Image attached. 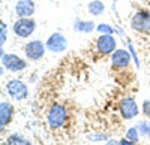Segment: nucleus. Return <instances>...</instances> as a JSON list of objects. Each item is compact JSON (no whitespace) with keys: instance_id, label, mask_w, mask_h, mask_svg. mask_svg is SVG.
Segmentation results:
<instances>
[{"instance_id":"9d476101","label":"nucleus","mask_w":150,"mask_h":145,"mask_svg":"<svg viewBox=\"0 0 150 145\" xmlns=\"http://www.w3.org/2000/svg\"><path fill=\"white\" fill-rule=\"evenodd\" d=\"M131 53L126 50H116L111 54V67L112 70H125L131 64Z\"/></svg>"},{"instance_id":"f257e3e1","label":"nucleus","mask_w":150,"mask_h":145,"mask_svg":"<svg viewBox=\"0 0 150 145\" xmlns=\"http://www.w3.org/2000/svg\"><path fill=\"white\" fill-rule=\"evenodd\" d=\"M68 120V108L62 103H54L47 114V123L51 130L63 127Z\"/></svg>"},{"instance_id":"9b49d317","label":"nucleus","mask_w":150,"mask_h":145,"mask_svg":"<svg viewBox=\"0 0 150 145\" xmlns=\"http://www.w3.org/2000/svg\"><path fill=\"white\" fill-rule=\"evenodd\" d=\"M12 118H14V106L6 100H2L0 103V129L2 132H5V129L11 124Z\"/></svg>"},{"instance_id":"412c9836","label":"nucleus","mask_w":150,"mask_h":145,"mask_svg":"<svg viewBox=\"0 0 150 145\" xmlns=\"http://www.w3.org/2000/svg\"><path fill=\"white\" fill-rule=\"evenodd\" d=\"M141 111H143V114H144L147 118H150V99H146V100L143 102Z\"/></svg>"},{"instance_id":"0eeeda50","label":"nucleus","mask_w":150,"mask_h":145,"mask_svg":"<svg viewBox=\"0 0 150 145\" xmlns=\"http://www.w3.org/2000/svg\"><path fill=\"white\" fill-rule=\"evenodd\" d=\"M2 67L9 72H21L27 67V62L17 54H5L2 55Z\"/></svg>"},{"instance_id":"6e6552de","label":"nucleus","mask_w":150,"mask_h":145,"mask_svg":"<svg viewBox=\"0 0 150 145\" xmlns=\"http://www.w3.org/2000/svg\"><path fill=\"white\" fill-rule=\"evenodd\" d=\"M45 46H47V50H48L50 53L60 54V53L66 51V48H68V39H66L62 33L54 32L53 34H50V38L47 39Z\"/></svg>"},{"instance_id":"423d86ee","label":"nucleus","mask_w":150,"mask_h":145,"mask_svg":"<svg viewBox=\"0 0 150 145\" xmlns=\"http://www.w3.org/2000/svg\"><path fill=\"white\" fill-rule=\"evenodd\" d=\"M119 112H120L123 120H132L140 114L138 105H137V102L132 96H126V97H123L119 102Z\"/></svg>"},{"instance_id":"b1692460","label":"nucleus","mask_w":150,"mask_h":145,"mask_svg":"<svg viewBox=\"0 0 150 145\" xmlns=\"http://www.w3.org/2000/svg\"><path fill=\"white\" fill-rule=\"evenodd\" d=\"M105 145H120V142L116 141V139H108V141L105 142Z\"/></svg>"},{"instance_id":"20e7f679","label":"nucleus","mask_w":150,"mask_h":145,"mask_svg":"<svg viewBox=\"0 0 150 145\" xmlns=\"http://www.w3.org/2000/svg\"><path fill=\"white\" fill-rule=\"evenodd\" d=\"M35 29H36V21L33 18H18L14 22V26H12V30H14L15 36L21 38V39L30 38Z\"/></svg>"},{"instance_id":"5701e85b","label":"nucleus","mask_w":150,"mask_h":145,"mask_svg":"<svg viewBox=\"0 0 150 145\" xmlns=\"http://www.w3.org/2000/svg\"><path fill=\"white\" fill-rule=\"evenodd\" d=\"M119 142H120V145H137L135 142H132V141H129L128 138H122V139H120Z\"/></svg>"},{"instance_id":"dca6fc26","label":"nucleus","mask_w":150,"mask_h":145,"mask_svg":"<svg viewBox=\"0 0 150 145\" xmlns=\"http://www.w3.org/2000/svg\"><path fill=\"white\" fill-rule=\"evenodd\" d=\"M141 136H150V120H141V121L137 124Z\"/></svg>"},{"instance_id":"2eb2a0df","label":"nucleus","mask_w":150,"mask_h":145,"mask_svg":"<svg viewBox=\"0 0 150 145\" xmlns=\"http://www.w3.org/2000/svg\"><path fill=\"white\" fill-rule=\"evenodd\" d=\"M87 11H89V14H92L95 17H99L105 12V5L101 2V0H92V2L87 5Z\"/></svg>"},{"instance_id":"f03ea898","label":"nucleus","mask_w":150,"mask_h":145,"mask_svg":"<svg viewBox=\"0 0 150 145\" xmlns=\"http://www.w3.org/2000/svg\"><path fill=\"white\" fill-rule=\"evenodd\" d=\"M95 48L99 55H111L117 50V41L112 34H101L95 41Z\"/></svg>"},{"instance_id":"a211bd4d","label":"nucleus","mask_w":150,"mask_h":145,"mask_svg":"<svg viewBox=\"0 0 150 145\" xmlns=\"http://www.w3.org/2000/svg\"><path fill=\"white\" fill-rule=\"evenodd\" d=\"M96 32H99L101 34H114L116 33V30L112 29L111 26H108V24H98L96 26Z\"/></svg>"},{"instance_id":"aec40b11","label":"nucleus","mask_w":150,"mask_h":145,"mask_svg":"<svg viewBox=\"0 0 150 145\" xmlns=\"http://www.w3.org/2000/svg\"><path fill=\"white\" fill-rule=\"evenodd\" d=\"M87 139H90L92 142H99V141H108V136L104 135V133H98V135H89L87 136Z\"/></svg>"},{"instance_id":"1a4fd4ad","label":"nucleus","mask_w":150,"mask_h":145,"mask_svg":"<svg viewBox=\"0 0 150 145\" xmlns=\"http://www.w3.org/2000/svg\"><path fill=\"white\" fill-rule=\"evenodd\" d=\"M45 51L47 46L41 41H30L24 45V54H26L27 60H32V62H38V60L44 58Z\"/></svg>"},{"instance_id":"f3484780","label":"nucleus","mask_w":150,"mask_h":145,"mask_svg":"<svg viewBox=\"0 0 150 145\" xmlns=\"http://www.w3.org/2000/svg\"><path fill=\"white\" fill-rule=\"evenodd\" d=\"M140 132H138V129H137V126L135 127H131V129H128V132H126V136L125 138H128L129 141H132V142H135V144H138L140 142Z\"/></svg>"},{"instance_id":"f8f14e48","label":"nucleus","mask_w":150,"mask_h":145,"mask_svg":"<svg viewBox=\"0 0 150 145\" xmlns=\"http://www.w3.org/2000/svg\"><path fill=\"white\" fill-rule=\"evenodd\" d=\"M36 6L33 0H18L15 5V14L18 18H32Z\"/></svg>"},{"instance_id":"4be33fe9","label":"nucleus","mask_w":150,"mask_h":145,"mask_svg":"<svg viewBox=\"0 0 150 145\" xmlns=\"http://www.w3.org/2000/svg\"><path fill=\"white\" fill-rule=\"evenodd\" d=\"M128 45H129V53H131V55H132V58H134L135 64L140 67V62H138V57H137V54H135V50H134V45H132V42H128Z\"/></svg>"},{"instance_id":"7ed1b4c3","label":"nucleus","mask_w":150,"mask_h":145,"mask_svg":"<svg viewBox=\"0 0 150 145\" xmlns=\"http://www.w3.org/2000/svg\"><path fill=\"white\" fill-rule=\"evenodd\" d=\"M131 29L138 33H149L150 32V12L146 9L137 11L131 18Z\"/></svg>"},{"instance_id":"6ab92c4d","label":"nucleus","mask_w":150,"mask_h":145,"mask_svg":"<svg viewBox=\"0 0 150 145\" xmlns=\"http://www.w3.org/2000/svg\"><path fill=\"white\" fill-rule=\"evenodd\" d=\"M6 39H8V29H6V24L2 21L0 22V46L5 45Z\"/></svg>"},{"instance_id":"ddd939ff","label":"nucleus","mask_w":150,"mask_h":145,"mask_svg":"<svg viewBox=\"0 0 150 145\" xmlns=\"http://www.w3.org/2000/svg\"><path fill=\"white\" fill-rule=\"evenodd\" d=\"M74 30L78 33H92L96 30V26L93 21H83V20H75L74 21Z\"/></svg>"},{"instance_id":"4468645a","label":"nucleus","mask_w":150,"mask_h":145,"mask_svg":"<svg viewBox=\"0 0 150 145\" xmlns=\"http://www.w3.org/2000/svg\"><path fill=\"white\" fill-rule=\"evenodd\" d=\"M6 145H32V142L21 133H12L6 138Z\"/></svg>"},{"instance_id":"39448f33","label":"nucleus","mask_w":150,"mask_h":145,"mask_svg":"<svg viewBox=\"0 0 150 145\" xmlns=\"http://www.w3.org/2000/svg\"><path fill=\"white\" fill-rule=\"evenodd\" d=\"M6 93L15 100H26L29 97V87L21 79H11L6 82Z\"/></svg>"}]
</instances>
